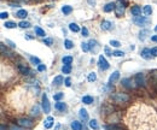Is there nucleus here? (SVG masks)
<instances>
[{"mask_svg":"<svg viewBox=\"0 0 157 130\" xmlns=\"http://www.w3.org/2000/svg\"><path fill=\"white\" fill-rule=\"evenodd\" d=\"M126 123L130 130H157V113L146 104H135L128 110Z\"/></svg>","mask_w":157,"mask_h":130,"instance_id":"1","label":"nucleus"},{"mask_svg":"<svg viewBox=\"0 0 157 130\" xmlns=\"http://www.w3.org/2000/svg\"><path fill=\"white\" fill-rule=\"evenodd\" d=\"M115 10H116V15L120 17L125 13V4L122 1H117L115 4Z\"/></svg>","mask_w":157,"mask_h":130,"instance_id":"2","label":"nucleus"},{"mask_svg":"<svg viewBox=\"0 0 157 130\" xmlns=\"http://www.w3.org/2000/svg\"><path fill=\"white\" fill-rule=\"evenodd\" d=\"M42 108H44V112L45 113H48L51 107H50V102H48V99H47V95L44 94L42 97Z\"/></svg>","mask_w":157,"mask_h":130,"instance_id":"3","label":"nucleus"},{"mask_svg":"<svg viewBox=\"0 0 157 130\" xmlns=\"http://www.w3.org/2000/svg\"><path fill=\"white\" fill-rule=\"evenodd\" d=\"M18 124H19L21 127H24V128H31L34 123L31 122V119H28V118H22V119H19V121H18Z\"/></svg>","mask_w":157,"mask_h":130,"instance_id":"4","label":"nucleus"},{"mask_svg":"<svg viewBox=\"0 0 157 130\" xmlns=\"http://www.w3.org/2000/svg\"><path fill=\"white\" fill-rule=\"evenodd\" d=\"M98 64H99V67H100L102 70H108V69H109V63L106 62V59H105L103 56H99V62H98Z\"/></svg>","mask_w":157,"mask_h":130,"instance_id":"5","label":"nucleus"},{"mask_svg":"<svg viewBox=\"0 0 157 130\" xmlns=\"http://www.w3.org/2000/svg\"><path fill=\"white\" fill-rule=\"evenodd\" d=\"M133 22L137 24V25H144L145 23H148V19L145 18V17H141V16H139V17H134V19H133Z\"/></svg>","mask_w":157,"mask_h":130,"instance_id":"6","label":"nucleus"},{"mask_svg":"<svg viewBox=\"0 0 157 130\" xmlns=\"http://www.w3.org/2000/svg\"><path fill=\"white\" fill-rule=\"evenodd\" d=\"M88 45H90V49H91L93 53H97V52H98V49L100 48V47H99V45H98V42H97V41H94V40H91V41L88 42Z\"/></svg>","mask_w":157,"mask_h":130,"instance_id":"7","label":"nucleus"},{"mask_svg":"<svg viewBox=\"0 0 157 130\" xmlns=\"http://www.w3.org/2000/svg\"><path fill=\"white\" fill-rule=\"evenodd\" d=\"M112 98L117 101V102H122V101H127L128 100V97L125 95V94H115V95H112Z\"/></svg>","mask_w":157,"mask_h":130,"instance_id":"8","label":"nucleus"},{"mask_svg":"<svg viewBox=\"0 0 157 130\" xmlns=\"http://www.w3.org/2000/svg\"><path fill=\"white\" fill-rule=\"evenodd\" d=\"M130 12H132V15L134 16V17H139L140 15H141V8L139 7V6H133L132 7V10H130Z\"/></svg>","mask_w":157,"mask_h":130,"instance_id":"9","label":"nucleus"},{"mask_svg":"<svg viewBox=\"0 0 157 130\" xmlns=\"http://www.w3.org/2000/svg\"><path fill=\"white\" fill-rule=\"evenodd\" d=\"M151 49H149V48H144L143 51H141V57L143 58H145V59H150L151 58Z\"/></svg>","mask_w":157,"mask_h":130,"instance_id":"10","label":"nucleus"},{"mask_svg":"<svg viewBox=\"0 0 157 130\" xmlns=\"http://www.w3.org/2000/svg\"><path fill=\"white\" fill-rule=\"evenodd\" d=\"M79 116H80V118H81L82 121H87V119H88V113H87V111H86L85 108H81V110H80Z\"/></svg>","mask_w":157,"mask_h":130,"instance_id":"11","label":"nucleus"},{"mask_svg":"<svg viewBox=\"0 0 157 130\" xmlns=\"http://www.w3.org/2000/svg\"><path fill=\"white\" fill-rule=\"evenodd\" d=\"M119 77H120V72L119 71H115V72H112V75L110 76V83H115L117 80H119Z\"/></svg>","mask_w":157,"mask_h":130,"instance_id":"12","label":"nucleus"},{"mask_svg":"<svg viewBox=\"0 0 157 130\" xmlns=\"http://www.w3.org/2000/svg\"><path fill=\"white\" fill-rule=\"evenodd\" d=\"M135 81H137V83L139 84V86H141V84H144V73H137V76H135Z\"/></svg>","mask_w":157,"mask_h":130,"instance_id":"13","label":"nucleus"},{"mask_svg":"<svg viewBox=\"0 0 157 130\" xmlns=\"http://www.w3.org/2000/svg\"><path fill=\"white\" fill-rule=\"evenodd\" d=\"M111 28H112L111 22H109V21H104V22L102 23V29H104V30H110Z\"/></svg>","mask_w":157,"mask_h":130,"instance_id":"14","label":"nucleus"},{"mask_svg":"<svg viewBox=\"0 0 157 130\" xmlns=\"http://www.w3.org/2000/svg\"><path fill=\"white\" fill-rule=\"evenodd\" d=\"M53 125V117H47V119L45 121V128L50 129Z\"/></svg>","mask_w":157,"mask_h":130,"instance_id":"15","label":"nucleus"},{"mask_svg":"<svg viewBox=\"0 0 157 130\" xmlns=\"http://www.w3.org/2000/svg\"><path fill=\"white\" fill-rule=\"evenodd\" d=\"M71 129H73V130H81V129H82V124H81L80 122L74 121V122L71 123Z\"/></svg>","mask_w":157,"mask_h":130,"instance_id":"16","label":"nucleus"},{"mask_svg":"<svg viewBox=\"0 0 157 130\" xmlns=\"http://www.w3.org/2000/svg\"><path fill=\"white\" fill-rule=\"evenodd\" d=\"M55 107H56L58 111H64V110L66 108V105H65L64 102H62V101H58V102L55 105Z\"/></svg>","mask_w":157,"mask_h":130,"instance_id":"17","label":"nucleus"},{"mask_svg":"<svg viewBox=\"0 0 157 130\" xmlns=\"http://www.w3.org/2000/svg\"><path fill=\"white\" fill-rule=\"evenodd\" d=\"M112 10H115V4H114V2H109V4H106L105 7H104V11H105V12H110V11H112Z\"/></svg>","mask_w":157,"mask_h":130,"instance_id":"18","label":"nucleus"},{"mask_svg":"<svg viewBox=\"0 0 157 130\" xmlns=\"http://www.w3.org/2000/svg\"><path fill=\"white\" fill-rule=\"evenodd\" d=\"M18 18H26L27 16H28V12L26 11V10H19L18 12H17V15H16Z\"/></svg>","mask_w":157,"mask_h":130,"instance_id":"19","label":"nucleus"},{"mask_svg":"<svg viewBox=\"0 0 157 130\" xmlns=\"http://www.w3.org/2000/svg\"><path fill=\"white\" fill-rule=\"evenodd\" d=\"M82 102H83V104L90 105V104H92V102H93V98L90 97V95H86V97L82 98Z\"/></svg>","mask_w":157,"mask_h":130,"instance_id":"20","label":"nucleus"},{"mask_svg":"<svg viewBox=\"0 0 157 130\" xmlns=\"http://www.w3.org/2000/svg\"><path fill=\"white\" fill-rule=\"evenodd\" d=\"M63 83V76H57V77H55V80H53V84H56V86H61Z\"/></svg>","mask_w":157,"mask_h":130,"instance_id":"21","label":"nucleus"},{"mask_svg":"<svg viewBox=\"0 0 157 130\" xmlns=\"http://www.w3.org/2000/svg\"><path fill=\"white\" fill-rule=\"evenodd\" d=\"M69 29H70L71 32H77L79 30H80L79 25H77V24H75V23H70V24H69Z\"/></svg>","mask_w":157,"mask_h":130,"instance_id":"22","label":"nucleus"},{"mask_svg":"<svg viewBox=\"0 0 157 130\" xmlns=\"http://www.w3.org/2000/svg\"><path fill=\"white\" fill-rule=\"evenodd\" d=\"M71 11H73V7L71 6H63L62 7V12L64 15H69Z\"/></svg>","mask_w":157,"mask_h":130,"instance_id":"23","label":"nucleus"},{"mask_svg":"<svg viewBox=\"0 0 157 130\" xmlns=\"http://www.w3.org/2000/svg\"><path fill=\"white\" fill-rule=\"evenodd\" d=\"M18 69H19V71L22 72V73H24V75H28L30 71H29V69L28 67H26V66H23V65H19L18 66Z\"/></svg>","mask_w":157,"mask_h":130,"instance_id":"24","label":"nucleus"},{"mask_svg":"<svg viewBox=\"0 0 157 130\" xmlns=\"http://www.w3.org/2000/svg\"><path fill=\"white\" fill-rule=\"evenodd\" d=\"M34 30H35V32H36V35H39V36H45V32H44L40 27H35Z\"/></svg>","mask_w":157,"mask_h":130,"instance_id":"25","label":"nucleus"},{"mask_svg":"<svg viewBox=\"0 0 157 130\" xmlns=\"http://www.w3.org/2000/svg\"><path fill=\"white\" fill-rule=\"evenodd\" d=\"M90 127H91L92 129H95V130L99 128V125H98V123H97L95 119H91V121H90Z\"/></svg>","mask_w":157,"mask_h":130,"instance_id":"26","label":"nucleus"},{"mask_svg":"<svg viewBox=\"0 0 157 130\" xmlns=\"http://www.w3.org/2000/svg\"><path fill=\"white\" fill-rule=\"evenodd\" d=\"M63 63H64V65H70L73 63V57H64Z\"/></svg>","mask_w":157,"mask_h":130,"instance_id":"27","label":"nucleus"},{"mask_svg":"<svg viewBox=\"0 0 157 130\" xmlns=\"http://www.w3.org/2000/svg\"><path fill=\"white\" fill-rule=\"evenodd\" d=\"M62 71L64 73H70V71H71V65H64L62 67Z\"/></svg>","mask_w":157,"mask_h":130,"instance_id":"28","label":"nucleus"},{"mask_svg":"<svg viewBox=\"0 0 157 130\" xmlns=\"http://www.w3.org/2000/svg\"><path fill=\"white\" fill-rule=\"evenodd\" d=\"M144 12H145V15H148V16H150V15L152 13V8H151V6H149V5H146V6L144 7Z\"/></svg>","mask_w":157,"mask_h":130,"instance_id":"29","label":"nucleus"},{"mask_svg":"<svg viewBox=\"0 0 157 130\" xmlns=\"http://www.w3.org/2000/svg\"><path fill=\"white\" fill-rule=\"evenodd\" d=\"M30 62L33 63L34 65H40V59L39 58H36V57H30Z\"/></svg>","mask_w":157,"mask_h":130,"instance_id":"30","label":"nucleus"},{"mask_svg":"<svg viewBox=\"0 0 157 130\" xmlns=\"http://www.w3.org/2000/svg\"><path fill=\"white\" fill-rule=\"evenodd\" d=\"M64 46H65V48H68V49H70V48H73V42L70 41V40H65V42H64Z\"/></svg>","mask_w":157,"mask_h":130,"instance_id":"31","label":"nucleus"},{"mask_svg":"<svg viewBox=\"0 0 157 130\" xmlns=\"http://www.w3.org/2000/svg\"><path fill=\"white\" fill-rule=\"evenodd\" d=\"M81 48H82L85 52H88V51H90V45L86 43V42H82V43H81Z\"/></svg>","mask_w":157,"mask_h":130,"instance_id":"32","label":"nucleus"},{"mask_svg":"<svg viewBox=\"0 0 157 130\" xmlns=\"http://www.w3.org/2000/svg\"><path fill=\"white\" fill-rule=\"evenodd\" d=\"M95 80H97V75H95L94 72H91V73L88 75V81H90V82H93Z\"/></svg>","mask_w":157,"mask_h":130,"instance_id":"33","label":"nucleus"},{"mask_svg":"<svg viewBox=\"0 0 157 130\" xmlns=\"http://www.w3.org/2000/svg\"><path fill=\"white\" fill-rule=\"evenodd\" d=\"M5 27L9 28V29H11V28H15L16 27V23H13V22H6L5 23Z\"/></svg>","mask_w":157,"mask_h":130,"instance_id":"34","label":"nucleus"},{"mask_svg":"<svg viewBox=\"0 0 157 130\" xmlns=\"http://www.w3.org/2000/svg\"><path fill=\"white\" fill-rule=\"evenodd\" d=\"M18 25H19L21 28H29V27H30V24H29L28 22H24V21H22Z\"/></svg>","mask_w":157,"mask_h":130,"instance_id":"35","label":"nucleus"},{"mask_svg":"<svg viewBox=\"0 0 157 130\" xmlns=\"http://www.w3.org/2000/svg\"><path fill=\"white\" fill-rule=\"evenodd\" d=\"M39 111H40L39 106H35V107L31 110V114H33V116H37V114H39Z\"/></svg>","mask_w":157,"mask_h":130,"instance_id":"36","label":"nucleus"},{"mask_svg":"<svg viewBox=\"0 0 157 130\" xmlns=\"http://www.w3.org/2000/svg\"><path fill=\"white\" fill-rule=\"evenodd\" d=\"M63 97H64V94H63V93H57V94H55V95H53V99H55V100H57V101H59Z\"/></svg>","mask_w":157,"mask_h":130,"instance_id":"37","label":"nucleus"},{"mask_svg":"<svg viewBox=\"0 0 157 130\" xmlns=\"http://www.w3.org/2000/svg\"><path fill=\"white\" fill-rule=\"evenodd\" d=\"M110 45L114 46V47H120V46H121V43H120L119 41H116V40H111V41H110Z\"/></svg>","mask_w":157,"mask_h":130,"instance_id":"38","label":"nucleus"},{"mask_svg":"<svg viewBox=\"0 0 157 130\" xmlns=\"http://www.w3.org/2000/svg\"><path fill=\"white\" fill-rule=\"evenodd\" d=\"M112 56H115V57H123V56H125V53H123V52H121V51H115V52L112 53Z\"/></svg>","mask_w":157,"mask_h":130,"instance_id":"39","label":"nucleus"},{"mask_svg":"<svg viewBox=\"0 0 157 130\" xmlns=\"http://www.w3.org/2000/svg\"><path fill=\"white\" fill-rule=\"evenodd\" d=\"M149 34V30H143V32H140V39L141 40H144L145 37H146V35Z\"/></svg>","mask_w":157,"mask_h":130,"instance_id":"40","label":"nucleus"},{"mask_svg":"<svg viewBox=\"0 0 157 130\" xmlns=\"http://www.w3.org/2000/svg\"><path fill=\"white\" fill-rule=\"evenodd\" d=\"M44 43L47 45V46H51V45H52V40H51V39H45V40H44Z\"/></svg>","mask_w":157,"mask_h":130,"instance_id":"41","label":"nucleus"},{"mask_svg":"<svg viewBox=\"0 0 157 130\" xmlns=\"http://www.w3.org/2000/svg\"><path fill=\"white\" fill-rule=\"evenodd\" d=\"M104 51H105L106 56H112V53H114V52H111V51H110V48H109V47H105V48H104Z\"/></svg>","mask_w":157,"mask_h":130,"instance_id":"42","label":"nucleus"},{"mask_svg":"<svg viewBox=\"0 0 157 130\" xmlns=\"http://www.w3.org/2000/svg\"><path fill=\"white\" fill-rule=\"evenodd\" d=\"M45 70H46V66L44 64H40L37 66V71H45Z\"/></svg>","mask_w":157,"mask_h":130,"instance_id":"43","label":"nucleus"},{"mask_svg":"<svg viewBox=\"0 0 157 130\" xmlns=\"http://www.w3.org/2000/svg\"><path fill=\"white\" fill-rule=\"evenodd\" d=\"M9 17V13L7 12H1V15H0V18L1 19H5V18H7Z\"/></svg>","mask_w":157,"mask_h":130,"instance_id":"44","label":"nucleus"},{"mask_svg":"<svg viewBox=\"0 0 157 130\" xmlns=\"http://www.w3.org/2000/svg\"><path fill=\"white\" fill-rule=\"evenodd\" d=\"M81 32H82L83 36H88V30H87V28H82V29H81Z\"/></svg>","mask_w":157,"mask_h":130,"instance_id":"45","label":"nucleus"},{"mask_svg":"<svg viewBox=\"0 0 157 130\" xmlns=\"http://www.w3.org/2000/svg\"><path fill=\"white\" fill-rule=\"evenodd\" d=\"M70 84H71V80H70V77L65 78V86H66V87H70Z\"/></svg>","mask_w":157,"mask_h":130,"instance_id":"46","label":"nucleus"},{"mask_svg":"<svg viewBox=\"0 0 157 130\" xmlns=\"http://www.w3.org/2000/svg\"><path fill=\"white\" fill-rule=\"evenodd\" d=\"M151 53H152V56L157 57V47H154V48L151 49Z\"/></svg>","mask_w":157,"mask_h":130,"instance_id":"47","label":"nucleus"},{"mask_svg":"<svg viewBox=\"0 0 157 130\" xmlns=\"http://www.w3.org/2000/svg\"><path fill=\"white\" fill-rule=\"evenodd\" d=\"M88 1V4H91V5H94L95 4V0H87Z\"/></svg>","mask_w":157,"mask_h":130,"instance_id":"48","label":"nucleus"},{"mask_svg":"<svg viewBox=\"0 0 157 130\" xmlns=\"http://www.w3.org/2000/svg\"><path fill=\"white\" fill-rule=\"evenodd\" d=\"M151 40H152V41H155V42H157V35L152 36V37H151Z\"/></svg>","mask_w":157,"mask_h":130,"instance_id":"49","label":"nucleus"},{"mask_svg":"<svg viewBox=\"0 0 157 130\" xmlns=\"http://www.w3.org/2000/svg\"><path fill=\"white\" fill-rule=\"evenodd\" d=\"M1 130H5V127H4V125H1Z\"/></svg>","mask_w":157,"mask_h":130,"instance_id":"50","label":"nucleus"},{"mask_svg":"<svg viewBox=\"0 0 157 130\" xmlns=\"http://www.w3.org/2000/svg\"><path fill=\"white\" fill-rule=\"evenodd\" d=\"M155 30H156V32H157V25H156V28H155Z\"/></svg>","mask_w":157,"mask_h":130,"instance_id":"51","label":"nucleus"}]
</instances>
